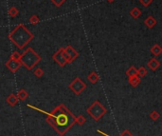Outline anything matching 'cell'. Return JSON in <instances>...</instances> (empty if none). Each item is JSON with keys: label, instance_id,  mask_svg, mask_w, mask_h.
I'll use <instances>...</instances> for the list:
<instances>
[{"label": "cell", "instance_id": "9", "mask_svg": "<svg viewBox=\"0 0 162 136\" xmlns=\"http://www.w3.org/2000/svg\"><path fill=\"white\" fill-rule=\"evenodd\" d=\"M147 67L149 68V69L152 71H155L156 70L158 69V68L160 67V62L156 59V58H152L150 59L147 63Z\"/></svg>", "mask_w": 162, "mask_h": 136}, {"label": "cell", "instance_id": "16", "mask_svg": "<svg viewBox=\"0 0 162 136\" xmlns=\"http://www.w3.org/2000/svg\"><path fill=\"white\" fill-rule=\"evenodd\" d=\"M125 73H126V75L128 77L133 76V75H138V70L135 69L134 66H131V67H129V69L126 71H125Z\"/></svg>", "mask_w": 162, "mask_h": 136}, {"label": "cell", "instance_id": "14", "mask_svg": "<svg viewBox=\"0 0 162 136\" xmlns=\"http://www.w3.org/2000/svg\"><path fill=\"white\" fill-rule=\"evenodd\" d=\"M150 51L152 52V54H154L155 56H158L162 54V48L158 44H155Z\"/></svg>", "mask_w": 162, "mask_h": 136}, {"label": "cell", "instance_id": "12", "mask_svg": "<svg viewBox=\"0 0 162 136\" xmlns=\"http://www.w3.org/2000/svg\"><path fill=\"white\" fill-rule=\"evenodd\" d=\"M128 81L131 84L132 87H137L138 86L141 80H140V77L138 75H133V76H129L128 77Z\"/></svg>", "mask_w": 162, "mask_h": 136}, {"label": "cell", "instance_id": "2", "mask_svg": "<svg viewBox=\"0 0 162 136\" xmlns=\"http://www.w3.org/2000/svg\"><path fill=\"white\" fill-rule=\"evenodd\" d=\"M33 37V33L23 24H19L9 34L10 40L20 50H23Z\"/></svg>", "mask_w": 162, "mask_h": 136}, {"label": "cell", "instance_id": "23", "mask_svg": "<svg viewBox=\"0 0 162 136\" xmlns=\"http://www.w3.org/2000/svg\"><path fill=\"white\" fill-rule=\"evenodd\" d=\"M50 1H51L52 4L54 5V6H56L57 8H59L66 2V0H50Z\"/></svg>", "mask_w": 162, "mask_h": 136}, {"label": "cell", "instance_id": "21", "mask_svg": "<svg viewBox=\"0 0 162 136\" xmlns=\"http://www.w3.org/2000/svg\"><path fill=\"white\" fill-rule=\"evenodd\" d=\"M159 117H160V114H159L158 111H153L152 112L150 113V118L152 120H154V121H156V120H158Z\"/></svg>", "mask_w": 162, "mask_h": 136}, {"label": "cell", "instance_id": "20", "mask_svg": "<svg viewBox=\"0 0 162 136\" xmlns=\"http://www.w3.org/2000/svg\"><path fill=\"white\" fill-rule=\"evenodd\" d=\"M29 23L30 24H32V25H35V24H37V23H39V21H40V18H39V16L38 15H36V14H33L32 16H30V18H29Z\"/></svg>", "mask_w": 162, "mask_h": 136}, {"label": "cell", "instance_id": "27", "mask_svg": "<svg viewBox=\"0 0 162 136\" xmlns=\"http://www.w3.org/2000/svg\"><path fill=\"white\" fill-rule=\"evenodd\" d=\"M107 1H108V2H113L114 0H107Z\"/></svg>", "mask_w": 162, "mask_h": 136}, {"label": "cell", "instance_id": "7", "mask_svg": "<svg viewBox=\"0 0 162 136\" xmlns=\"http://www.w3.org/2000/svg\"><path fill=\"white\" fill-rule=\"evenodd\" d=\"M21 66H22V62L18 59L12 58V57H10V59L6 62V67L12 72H16Z\"/></svg>", "mask_w": 162, "mask_h": 136}, {"label": "cell", "instance_id": "19", "mask_svg": "<svg viewBox=\"0 0 162 136\" xmlns=\"http://www.w3.org/2000/svg\"><path fill=\"white\" fill-rule=\"evenodd\" d=\"M146 74H147V69H145L144 67H140L138 69V75L141 78L144 77Z\"/></svg>", "mask_w": 162, "mask_h": 136}, {"label": "cell", "instance_id": "3", "mask_svg": "<svg viewBox=\"0 0 162 136\" xmlns=\"http://www.w3.org/2000/svg\"><path fill=\"white\" fill-rule=\"evenodd\" d=\"M20 61L22 62V65L26 69L31 71L41 61V56L36 51H34L32 48L29 47L21 54Z\"/></svg>", "mask_w": 162, "mask_h": 136}, {"label": "cell", "instance_id": "22", "mask_svg": "<svg viewBox=\"0 0 162 136\" xmlns=\"http://www.w3.org/2000/svg\"><path fill=\"white\" fill-rule=\"evenodd\" d=\"M33 73H34V75H35L36 77L40 78V77H42V76L44 75V71L42 70L41 68H38V69H35V70H34Z\"/></svg>", "mask_w": 162, "mask_h": 136}, {"label": "cell", "instance_id": "1", "mask_svg": "<svg viewBox=\"0 0 162 136\" xmlns=\"http://www.w3.org/2000/svg\"><path fill=\"white\" fill-rule=\"evenodd\" d=\"M46 114V121L61 135H64L76 123L77 117L68 111V109H66L65 105H60L51 113Z\"/></svg>", "mask_w": 162, "mask_h": 136}, {"label": "cell", "instance_id": "25", "mask_svg": "<svg viewBox=\"0 0 162 136\" xmlns=\"http://www.w3.org/2000/svg\"><path fill=\"white\" fill-rule=\"evenodd\" d=\"M139 2H140V4L142 5V6H144V7H148L150 4H152L153 0H139Z\"/></svg>", "mask_w": 162, "mask_h": 136}, {"label": "cell", "instance_id": "17", "mask_svg": "<svg viewBox=\"0 0 162 136\" xmlns=\"http://www.w3.org/2000/svg\"><path fill=\"white\" fill-rule=\"evenodd\" d=\"M17 96H18V98H19V100H20V101H24V100H26V99H27V97H28V92L24 90V88H22V90H20V91H18Z\"/></svg>", "mask_w": 162, "mask_h": 136}, {"label": "cell", "instance_id": "26", "mask_svg": "<svg viewBox=\"0 0 162 136\" xmlns=\"http://www.w3.org/2000/svg\"><path fill=\"white\" fill-rule=\"evenodd\" d=\"M10 57H12V58H14V59H18V60H20V58H21V54H19V52H17V51H13V54H12V55H10Z\"/></svg>", "mask_w": 162, "mask_h": 136}, {"label": "cell", "instance_id": "13", "mask_svg": "<svg viewBox=\"0 0 162 136\" xmlns=\"http://www.w3.org/2000/svg\"><path fill=\"white\" fill-rule=\"evenodd\" d=\"M99 79H100V77H99L98 73H97L96 71H92V72H90L89 74H88V76H87V80H88V82H90L91 84H96V83L99 81Z\"/></svg>", "mask_w": 162, "mask_h": 136}, {"label": "cell", "instance_id": "5", "mask_svg": "<svg viewBox=\"0 0 162 136\" xmlns=\"http://www.w3.org/2000/svg\"><path fill=\"white\" fill-rule=\"evenodd\" d=\"M52 58H53V60L61 67H64L66 64H69L70 63L69 57H68V55H67L65 48L59 49L53 55H52Z\"/></svg>", "mask_w": 162, "mask_h": 136}, {"label": "cell", "instance_id": "6", "mask_svg": "<svg viewBox=\"0 0 162 136\" xmlns=\"http://www.w3.org/2000/svg\"><path fill=\"white\" fill-rule=\"evenodd\" d=\"M68 88L76 94V95H80V94L85 90L86 84L83 82L80 77H76L75 79L69 84Z\"/></svg>", "mask_w": 162, "mask_h": 136}, {"label": "cell", "instance_id": "11", "mask_svg": "<svg viewBox=\"0 0 162 136\" xmlns=\"http://www.w3.org/2000/svg\"><path fill=\"white\" fill-rule=\"evenodd\" d=\"M144 24L146 25V27L148 29H153L156 25V20L155 17L152 16V15H149V16L144 20Z\"/></svg>", "mask_w": 162, "mask_h": 136}, {"label": "cell", "instance_id": "18", "mask_svg": "<svg viewBox=\"0 0 162 136\" xmlns=\"http://www.w3.org/2000/svg\"><path fill=\"white\" fill-rule=\"evenodd\" d=\"M8 13L10 17H15V16H17L18 13H19V10L17 8H15V7H10L8 10Z\"/></svg>", "mask_w": 162, "mask_h": 136}, {"label": "cell", "instance_id": "4", "mask_svg": "<svg viewBox=\"0 0 162 136\" xmlns=\"http://www.w3.org/2000/svg\"><path fill=\"white\" fill-rule=\"evenodd\" d=\"M86 111L89 116H91L95 121H99L104 114L107 112V109L103 107V105L99 101L96 100L91 105L90 107H88Z\"/></svg>", "mask_w": 162, "mask_h": 136}, {"label": "cell", "instance_id": "10", "mask_svg": "<svg viewBox=\"0 0 162 136\" xmlns=\"http://www.w3.org/2000/svg\"><path fill=\"white\" fill-rule=\"evenodd\" d=\"M6 101H7V103L10 105V107H14V106H16V105L18 104L19 98H18L17 95H15V94H10V95L7 97Z\"/></svg>", "mask_w": 162, "mask_h": 136}, {"label": "cell", "instance_id": "24", "mask_svg": "<svg viewBox=\"0 0 162 136\" xmlns=\"http://www.w3.org/2000/svg\"><path fill=\"white\" fill-rule=\"evenodd\" d=\"M85 122V116H83V115H79V116H77V118H76V123L78 125H82Z\"/></svg>", "mask_w": 162, "mask_h": 136}, {"label": "cell", "instance_id": "15", "mask_svg": "<svg viewBox=\"0 0 162 136\" xmlns=\"http://www.w3.org/2000/svg\"><path fill=\"white\" fill-rule=\"evenodd\" d=\"M130 15H131L134 19H138L140 17V15H141V10H140L138 8L135 7L130 10Z\"/></svg>", "mask_w": 162, "mask_h": 136}, {"label": "cell", "instance_id": "8", "mask_svg": "<svg viewBox=\"0 0 162 136\" xmlns=\"http://www.w3.org/2000/svg\"><path fill=\"white\" fill-rule=\"evenodd\" d=\"M65 49H66V51L67 55H68V57H69L70 63H72L76 58H78V56H79V54H78V51L74 48H73L72 46L68 45V46H66Z\"/></svg>", "mask_w": 162, "mask_h": 136}]
</instances>
